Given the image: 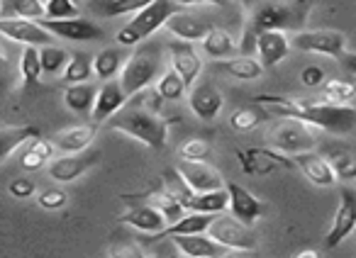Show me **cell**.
<instances>
[{"label":"cell","mask_w":356,"mask_h":258,"mask_svg":"<svg viewBox=\"0 0 356 258\" xmlns=\"http://www.w3.org/2000/svg\"><path fill=\"white\" fill-rule=\"evenodd\" d=\"M254 103L264 105L266 112L281 114L288 119L307 124V127L327 129L332 135H349L356 127V108L354 105H334L327 100H300L291 95L261 93L254 95Z\"/></svg>","instance_id":"1"},{"label":"cell","mask_w":356,"mask_h":258,"mask_svg":"<svg viewBox=\"0 0 356 258\" xmlns=\"http://www.w3.org/2000/svg\"><path fill=\"white\" fill-rule=\"evenodd\" d=\"M315 0H276L257 8L252 12V20L247 25V42L244 46H252L257 35L261 32H302L310 17Z\"/></svg>","instance_id":"2"},{"label":"cell","mask_w":356,"mask_h":258,"mask_svg":"<svg viewBox=\"0 0 356 258\" xmlns=\"http://www.w3.org/2000/svg\"><path fill=\"white\" fill-rule=\"evenodd\" d=\"M110 129L115 132H122V135L132 137V139L147 144L149 149L161 151L168 141V122L163 119L161 112H154V110H147L142 105L127 103L108 119Z\"/></svg>","instance_id":"3"},{"label":"cell","mask_w":356,"mask_h":258,"mask_svg":"<svg viewBox=\"0 0 356 258\" xmlns=\"http://www.w3.org/2000/svg\"><path fill=\"white\" fill-rule=\"evenodd\" d=\"M163 66V44L156 40H144L137 44L127 61H124L122 71H120V85H122L124 95L132 98L134 93L149 88L154 78L159 76Z\"/></svg>","instance_id":"4"},{"label":"cell","mask_w":356,"mask_h":258,"mask_svg":"<svg viewBox=\"0 0 356 258\" xmlns=\"http://www.w3.org/2000/svg\"><path fill=\"white\" fill-rule=\"evenodd\" d=\"M178 10H181V6H178L176 0H154V3H149L144 10H139L137 15L118 32V42L122 46L142 44V42L149 40L159 27L166 25L168 17L176 15Z\"/></svg>","instance_id":"5"},{"label":"cell","mask_w":356,"mask_h":258,"mask_svg":"<svg viewBox=\"0 0 356 258\" xmlns=\"http://www.w3.org/2000/svg\"><path fill=\"white\" fill-rule=\"evenodd\" d=\"M268 141L273 144V149L286 156L305 154V151H312L317 146L315 135L307 129V124L298 122V119H288V117H283L281 122L271 129Z\"/></svg>","instance_id":"6"},{"label":"cell","mask_w":356,"mask_h":258,"mask_svg":"<svg viewBox=\"0 0 356 258\" xmlns=\"http://www.w3.org/2000/svg\"><path fill=\"white\" fill-rule=\"evenodd\" d=\"M208 234L220 246L232 248V251H254L259 241L257 232L252 227H247L234 217H227V214H215L213 224L208 227Z\"/></svg>","instance_id":"7"},{"label":"cell","mask_w":356,"mask_h":258,"mask_svg":"<svg viewBox=\"0 0 356 258\" xmlns=\"http://www.w3.org/2000/svg\"><path fill=\"white\" fill-rule=\"evenodd\" d=\"M296 49L307 51V54H322V56H332V59H341L346 54V37L337 30H302L296 32L291 42Z\"/></svg>","instance_id":"8"},{"label":"cell","mask_w":356,"mask_h":258,"mask_svg":"<svg viewBox=\"0 0 356 258\" xmlns=\"http://www.w3.org/2000/svg\"><path fill=\"white\" fill-rule=\"evenodd\" d=\"M237 161L247 175H271L278 169L298 171L296 161L276 149H239Z\"/></svg>","instance_id":"9"},{"label":"cell","mask_w":356,"mask_h":258,"mask_svg":"<svg viewBox=\"0 0 356 258\" xmlns=\"http://www.w3.org/2000/svg\"><path fill=\"white\" fill-rule=\"evenodd\" d=\"M356 229V190L354 188H341V200L339 207H337L334 222H332L330 232L325 237V243L322 246L327 251L337 248L346 237H351Z\"/></svg>","instance_id":"10"},{"label":"cell","mask_w":356,"mask_h":258,"mask_svg":"<svg viewBox=\"0 0 356 258\" xmlns=\"http://www.w3.org/2000/svg\"><path fill=\"white\" fill-rule=\"evenodd\" d=\"M0 35L8 40L17 42L25 46H47L54 42V37L35 20H25V17H0Z\"/></svg>","instance_id":"11"},{"label":"cell","mask_w":356,"mask_h":258,"mask_svg":"<svg viewBox=\"0 0 356 258\" xmlns=\"http://www.w3.org/2000/svg\"><path fill=\"white\" fill-rule=\"evenodd\" d=\"M51 37H61L69 42H95L103 40V27L86 17H69V20H37Z\"/></svg>","instance_id":"12"},{"label":"cell","mask_w":356,"mask_h":258,"mask_svg":"<svg viewBox=\"0 0 356 258\" xmlns=\"http://www.w3.org/2000/svg\"><path fill=\"white\" fill-rule=\"evenodd\" d=\"M100 161L98 151H79V154H66L61 159H54L47 169L51 180L56 183H71V180L81 178L88 169H93L95 164Z\"/></svg>","instance_id":"13"},{"label":"cell","mask_w":356,"mask_h":258,"mask_svg":"<svg viewBox=\"0 0 356 258\" xmlns=\"http://www.w3.org/2000/svg\"><path fill=\"white\" fill-rule=\"evenodd\" d=\"M166 49H168V56H171L173 71L184 78L186 88H193L200 71H203V61H200L198 51L193 49L191 42H181V40L168 42Z\"/></svg>","instance_id":"14"},{"label":"cell","mask_w":356,"mask_h":258,"mask_svg":"<svg viewBox=\"0 0 356 258\" xmlns=\"http://www.w3.org/2000/svg\"><path fill=\"white\" fill-rule=\"evenodd\" d=\"M178 173L184 175L188 188L193 193H213V190H225L222 175L208 164V161H181Z\"/></svg>","instance_id":"15"},{"label":"cell","mask_w":356,"mask_h":258,"mask_svg":"<svg viewBox=\"0 0 356 258\" xmlns=\"http://www.w3.org/2000/svg\"><path fill=\"white\" fill-rule=\"evenodd\" d=\"M188 105L193 110V114L203 122H213L215 117L222 110V93L215 88L210 80H203V83H195L193 88H188Z\"/></svg>","instance_id":"16"},{"label":"cell","mask_w":356,"mask_h":258,"mask_svg":"<svg viewBox=\"0 0 356 258\" xmlns=\"http://www.w3.org/2000/svg\"><path fill=\"white\" fill-rule=\"evenodd\" d=\"M225 190H227V198H229L227 207L232 209V217L239 219L242 224L252 227V224L264 214L261 200H257L247 188H242L239 183H227L225 185Z\"/></svg>","instance_id":"17"},{"label":"cell","mask_w":356,"mask_h":258,"mask_svg":"<svg viewBox=\"0 0 356 258\" xmlns=\"http://www.w3.org/2000/svg\"><path fill=\"white\" fill-rule=\"evenodd\" d=\"M213 22L208 20V17H198L193 15V12H184L178 10L176 15H171L166 20V30L171 32L176 40L181 42H203L205 35H208L210 30H213Z\"/></svg>","instance_id":"18"},{"label":"cell","mask_w":356,"mask_h":258,"mask_svg":"<svg viewBox=\"0 0 356 258\" xmlns=\"http://www.w3.org/2000/svg\"><path fill=\"white\" fill-rule=\"evenodd\" d=\"M124 203H129V207L118 217L120 224H127V227H134V229H139V232H147V234H159L163 227H166V219H163L161 212L154 209L152 205L134 203V200H124Z\"/></svg>","instance_id":"19"},{"label":"cell","mask_w":356,"mask_h":258,"mask_svg":"<svg viewBox=\"0 0 356 258\" xmlns=\"http://www.w3.org/2000/svg\"><path fill=\"white\" fill-rule=\"evenodd\" d=\"M124 103H127V95H124L122 85H120V78L105 80V83L98 88V95H95V105H93L90 117H93L95 124L108 122Z\"/></svg>","instance_id":"20"},{"label":"cell","mask_w":356,"mask_h":258,"mask_svg":"<svg viewBox=\"0 0 356 258\" xmlns=\"http://www.w3.org/2000/svg\"><path fill=\"white\" fill-rule=\"evenodd\" d=\"M254 46H257L259 64L264 69H273L291 54V40L286 37V32H261L254 40Z\"/></svg>","instance_id":"21"},{"label":"cell","mask_w":356,"mask_h":258,"mask_svg":"<svg viewBox=\"0 0 356 258\" xmlns=\"http://www.w3.org/2000/svg\"><path fill=\"white\" fill-rule=\"evenodd\" d=\"M296 169H300V173L305 175L310 183L320 185V188H330L334 185V171L330 169L327 159L317 151H305V154H296Z\"/></svg>","instance_id":"22"},{"label":"cell","mask_w":356,"mask_h":258,"mask_svg":"<svg viewBox=\"0 0 356 258\" xmlns=\"http://www.w3.org/2000/svg\"><path fill=\"white\" fill-rule=\"evenodd\" d=\"M171 239L178 246V251L191 258H218L227 251V248L220 246L215 239L205 237V234H173Z\"/></svg>","instance_id":"23"},{"label":"cell","mask_w":356,"mask_h":258,"mask_svg":"<svg viewBox=\"0 0 356 258\" xmlns=\"http://www.w3.org/2000/svg\"><path fill=\"white\" fill-rule=\"evenodd\" d=\"M95 135H98V124H79V127L64 129L61 135L54 137L51 144L56 149H61L64 154H79V151H86L90 144H93Z\"/></svg>","instance_id":"24"},{"label":"cell","mask_w":356,"mask_h":258,"mask_svg":"<svg viewBox=\"0 0 356 258\" xmlns=\"http://www.w3.org/2000/svg\"><path fill=\"white\" fill-rule=\"evenodd\" d=\"M122 200H139V203L152 205V207L159 209V212H161V217L166 219V227L176 224L178 219L186 214V209L181 207V205H178L163 188H156V190H152V193H147V195H122Z\"/></svg>","instance_id":"25"},{"label":"cell","mask_w":356,"mask_h":258,"mask_svg":"<svg viewBox=\"0 0 356 258\" xmlns=\"http://www.w3.org/2000/svg\"><path fill=\"white\" fill-rule=\"evenodd\" d=\"M325 159L330 169L334 171V178L354 180L356 178V151L346 144H327Z\"/></svg>","instance_id":"26"},{"label":"cell","mask_w":356,"mask_h":258,"mask_svg":"<svg viewBox=\"0 0 356 258\" xmlns=\"http://www.w3.org/2000/svg\"><path fill=\"white\" fill-rule=\"evenodd\" d=\"M40 129L35 124H22V127H0V164L8 159L15 149H20L22 144L37 139Z\"/></svg>","instance_id":"27"},{"label":"cell","mask_w":356,"mask_h":258,"mask_svg":"<svg viewBox=\"0 0 356 258\" xmlns=\"http://www.w3.org/2000/svg\"><path fill=\"white\" fill-rule=\"evenodd\" d=\"M213 69L222 71V74L232 76V78H239V80H257V78H261V74H264V66L259 64L257 59H252V56H232V59L215 61Z\"/></svg>","instance_id":"28"},{"label":"cell","mask_w":356,"mask_h":258,"mask_svg":"<svg viewBox=\"0 0 356 258\" xmlns=\"http://www.w3.org/2000/svg\"><path fill=\"white\" fill-rule=\"evenodd\" d=\"M95 95H98V88L93 83H74L64 90V103L76 114H83L86 117V114L93 112Z\"/></svg>","instance_id":"29"},{"label":"cell","mask_w":356,"mask_h":258,"mask_svg":"<svg viewBox=\"0 0 356 258\" xmlns=\"http://www.w3.org/2000/svg\"><path fill=\"white\" fill-rule=\"evenodd\" d=\"M203 51L213 61H222V59H232V54L237 51V44H234L232 35L227 30L213 27L203 40Z\"/></svg>","instance_id":"30"},{"label":"cell","mask_w":356,"mask_h":258,"mask_svg":"<svg viewBox=\"0 0 356 258\" xmlns=\"http://www.w3.org/2000/svg\"><path fill=\"white\" fill-rule=\"evenodd\" d=\"M149 3H154V0H93L90 8L103 17H122L129 15V12L137 15Z\"/></svg>","instance_id":"31"},{"label":"cell","mask_w":356,"mask_h":258,"mask_svg":"<svg viewBox=\"0 0 356 258\" xmlns=\"http://www.w3.org/2000/svg\"><path fill=\"white\" fill-rule=\"evenodd\" d=\"M108 253H110V258H147V253H144V248H142V241H137L132 234L122 232V229H118V232L110 237Z\"/></svg>","instance_id":"32"},{"label":"cell","mask_w":356,"mask_h":258,"mask_svg":"<svg viewBox=\"0 0 356 258\" xmlns=\"http://www.w3.org/2000/svg\"><path fill=\"white\" fill-rule=\"evenodd\" d=\"M213 219H215V214L191 212V214H184V217L178 219L176 224H171V227H163L159 234H163V237H173V234H205L210 224H213Z\"/></svg>","instance_id":"33"},{"label":"cell","mask_w":356,"mask_h":258,"mask_svg":"<svg viewBox=\"0 0 356 258\" xmlns=\"http://www.w3.org/2000/svg\"><path fill=\"white\" fill-rule=\"evenodd\" d=\"M122 71V51L115 49V46H108V49L98 51L93 56V74L98 76L100 80H113L115 76Z\"/></svg>","instance_id":"34"},{"label":"cell","mask_w":356,"mask_h":258,"mask_svg":"<svg viewBox=\"0 0 356 258\" xmlns=\"http://www.w3.org/2000/svg\"><path fill=\"white\" fill-rule=\"evenodd\" d=\"M0 17H25V20H42L44 6L37 0H0Z\"/></svg>","instance_id":"35"},{"label":"cell","mask_w":356,"mask_h":258,"mask_svg":"<svg viewBox=\"0 0 356 258\" xmlns=\"http://www.w3.org/2000/svg\"><path fill=\"white\" fill-rule=\"evenodd\" d=\"M227 190H213V193H195L188 203V212L200 214H222L227 207Z\"/></svg>","instance_id":"36"},{"label":"cell","mask_w":356,"mask_h":258,"mask_svg":"<svg viewBox=\"0 0 356 258\" xmlns=\"http://www.w3.org/2000/svg\"><path fill=\"white\" fill-rule=\"evenodd\" d=\"M161 188L166 190L168 195H171L173 200H176L178 205L184 209H188V203L191 198H193V190L188 188V183L184 180V175L178 173V169H166L161 175Z\"/></svg>","instance_id":"37"},{"label":"cell","mask_w":356,"mask_h":258,"mask_svg":"<svg viewBox=\"0 0 356 258\" xmlns=\"http://www.w3.org/2000/svg\"><path fill=\"white\" fill-rule=\"evenodd\" d=\"M51 151H54V144L51 141H44V139H32V141H27V149H25V154L20 156V164H22V169H27V171H40L42 166L47 164V161L51 159Z\"/></svg>","instance_id":"38"},{"label":"cell","mask_w":356,"mask_h":258,"mask_svg":"<svg viewBox=\"0 0 356 258\" xmlns=\"http://www.w3.org/2000/svg\"><path fill=\"white\" fill-rule=\"evenodd\" d=\"M20 76H22V85L27 90L40 85L42 78V64H40V49L37 46H25L20 56Z\"/></svg>","instance_id":"39"},{"label":"cell","mask_w":356,"mask_h":258,"mask_svg":"<svg viewBox=\"0 0 356 258\" xmlns=\"http://www.w3.org/2000/svg\"><path fill=\"white\" fill-rule=\"evenodd\" d=\"M90 76H93V56L83 54V51L69 56V64H66V69H64V80H66V83H69V85L88 83Z\"/></svg>","instance_id":"40"},{"label":"cell","mask_w":356,"mask_h":258,"mask_svg":"<svg viewBox=\"0 0 356 258\" xmlns=\"http://www.w3.org/2000/svg\"><path fill=\"white\" fill-rule=\"evenodd\" d=\"M69 51L61 49V46L47 44L40 46V64H42V74H59V71L66 69L69 64Z\"/></svg>","instance_id":"41"},{"label":"cell","mask_w":356,"mask_h":258,"mask_svg":"<svg viewBox=\"0 0 356 258\" xmlns=\"http://www.w3.org/2000/svg\"><path fill=\"white\" fill-rule=\"evenodd\" d=\"M322 93H325V100L327 103H334V105H349L354 103L356 98V85L349 83V80H327L325 88H322Z\"/></svg>","instance_id":"42"},{"label":"cell","mask_w":356,"mask_h":258,"mask_svg":"<svg viewBox=\"0 0 356 258\" xmlns=\"http://www.w3.org/2000/svg\"><path fill=\"white\" fill-rule=\"evenodd\" d=\"M264 119H266V112L259 108H239L229 114V124H232V129H237V132H252Z\"/></svg>","instance_id":"43"},{"label":"cell","mask_w":356,"mask_h":258,"mask_svg":"<svg viewBox=\"0 0 356 258\" xmlns=\"http://www.w3.org/2000/svg\"><path fill=\"white\" fill-rule=\"evenodd\" d=\"M186 90L188 88H186L184 78H181L173 69L168 71V74H163L156 83V93L161 95V100H181Z\"/></svg>","instance_id":"44"},{"label":"cell","mask_w":356,"mask_h":258,"mask_svg":"<svg viewBox=\"0 0 356 258\" xmlns=\"http://www.w3.org/2000/svg\"><path fill=\"white\" fill-rule=\"evenodd\" d=\"M210 154H213V146L203 137H193V139L184 141V144L178 146L181 161H208Z\"/></svg>","instance_id":"45"},{"label":"cell","mask_w":356,"mask_h":258,"mask_svg":"<svg viewBox=\"0 0 356 258\" xmlns=\"http://www.w3.org/2000/svg\"><path fill=\"white\" fill-rule=\"evenodd\" d=\"M44 17L47 20H69V17H79V6L71 3V0H47Z\"/></svg>","instance_id":"46"},{"label":"cell","mask_w":356,"mask_h":258,"mask_svg":"<svg viewBox=\"0 0 356 258\" xmlns=\"http://www.w3.org/2000/svg\"><path fill=\"white\" fill-rule=\"evenodd\" d=\"M66 200H69V195H66L61 188H47L37 195V203H40V207H44V209H61L66 205Z\"/></svg>","instance_id":"47"},{"label":"cell","mask_w":356,"mask_h":258,"mask_svg":"<svg viewBox=\"0 0 356 258\" xmlns=\"http://www.w3.org/2000/svg\"><path fill=\"white\" fill-rule=\"evenodd\" d=\"M152 258H184V253L178 251V246L173 243L171 237L159 234V239L152 243Z\"/></svg>","instance_id":"48"},{"label":"cell","mask_w":356,"mask_h":258,"mask_svg":"<svg viewBox=\"0 0 356 258\" xmlns=\"http://www.w3.org/2000/svg\"><path fill=\"white\" fill-rule=\"evenodd\" d=\"M8 193L17 200H25L37 193V185H35V180H30V178H15V180H10V185H8Z\"/></svg>","instance_id":"49"},{"label":"cell","mask_w":356,"mask_h":258,"mask_svg":"<svg viewBox=\"0 0 356 258\" xmlns=\"http://www.w3.org/2000/svg\"><path fill=\"white\" fill-rule=\"evenodd\" d=\"M322 80H325V71H322L320 66H305V69L300 71V83L305 85V88H317Z\"/></svg>","instance_id":"50"},{"label":"cell","mask_w":356,"mask_h":258,"mask_svg":"<svg viewBox=\"0 0 356 258\" xmlns=\"http://www.w3.org/2000/svg\"><path fill=\"white\" fill-rule=\"evenodd\" d=\"M178 6H227L229 0H176Z\"/></svg>","instance_id":"51"},{"label":"cell","mask_w":356,"mask_h":258,"mask_svg":"<svg viewBox=\"0 0 356 258\" xmlns=\"http://www.w3.org/2000/svg\"><path fill=\"white\" fill-rule=\"evenodd\" d=\"M339 61H341V66H344V71H349L351 76H356V54H344Z\"/></svg>","instance_id":"52"},{"label":"cell","mask_w":356,"mask_h":258,"mask_svg":"<svg viewBox=\"0 0 356 258\" xmlns=\"http://www.w3.org/2000/svg\"><path fill=\"white\" fill-rule=\"evenodd\" d=\"M218 258H257V256H254L252 251H232V248H229V251H225L222 256H218Z\"/></svg>","instance_id":"53"},{"label":"cell","mask_w":356,"mask_h":258,"mask_svg":"<svg viewBox=\"0 0 356 258\" xmlns=\"http://www.w3.org/2000/svg\"><path fill=\"white\" fill-rule=\"evenodd\" d=\"M291 258H322V253L315 251V248H302L300 253H296V256H291Z\"/></svg>","instance_id":"54"},{"label":"cell","mask_w":356,"mask_h":258,"mask_svg":"<svg viewBox=\"0 0 356 258\" xmlns=\"http://www.w3.org/2000/svg\"><path fill=\"white\" fill-rule=\"evenodd\" d=\"M6 69H8V54H6V49L0 46V76L6 74Z\"/></svg>","instance_id":"55"},{"label":"cell","mask_w":356,"mask_h":258,"mask_svg":"<svg viewBox=\"0 0 356 258\" xmlns=\"http://www.w3.org/2000/svg\"><path fill=\"white\" fill-rule=\"evenodd\" d=\"M71 3H76V6H79V3H81V0H71Z\"/></svg>","instance_id":"56"},{"label":"cell","mask_w":356,"mask_h":258,"mask_svg":"<svg viewBox=\"0 0 356 258\" xmlns=\"http://www.w3.org/2000/svg\"><path fill=\"white\" fill-rule=\"evenodd\" d=\"M37 3H42V6H44V3H47V0H37Z\"/></svg>","instance_id":"57"},{"label":"cell","mask_w":356,"mask_h":258,"mask_svg":"<svg viewBox=\"0 0 356 258\" xmlns=\"http://www.w3.org/2000/svg\"><path fill=\"white\" fill-rule=\"evenodd\" d=\"M354 108H356V98H354Z\"/></svg>","instance_id":"58"}]
</instances>
